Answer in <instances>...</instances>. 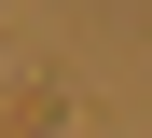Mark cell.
<instances>
[{"mask_svg": "<svg viewBox=\"0 0 152 138\" xmlns=\"http://www.w3.org/2000/svg\"><path fill=\"white\" fill-rule=\"evenodd\" d=\"M0 124H14V138H56V124H69V97H56V83H28V97H0Z\"/></svg>", "mask_w": 152, "mask_h": 138, "instance_id": "1", "label": "cell"}]
</instances>
